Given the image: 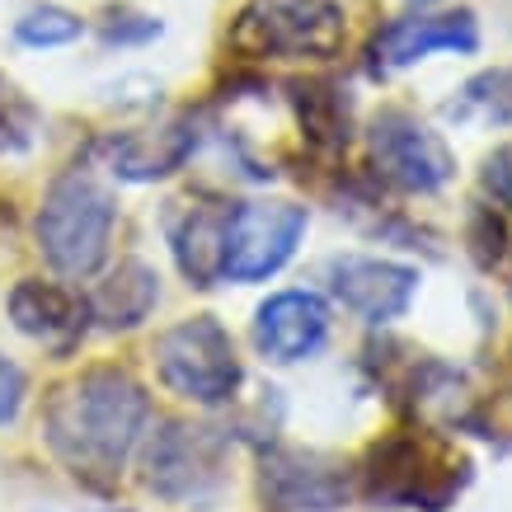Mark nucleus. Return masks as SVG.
I'll list each match as a JSON object with an SVG mask.
<instances>
[{"label":"nucleus","instance_id":"obj_1","mask_svg":"<svg viewBox=\"0 0 512 512\" xmlns=\"http://www.w3.org/2000/svg\"><path fill=\"white\" fill-rule=\"evenodd\" d=\"M146 419H151L146 390L118 367H94L52 390L43 433L52 456L76 480L104 489L123 475L127 456L146 433Z\"/></svg>","mask_w":512,"mask_h":512},{"label":"nucleus","instance_id":"obj_2","mask_svg":"<svg viewBox=\"0 0 512 512\" xmlns=\"http://www.w3.org/2000/svg\"><path fill=\"white\" fill-rule=\"evenodd\" d=\"M470 484V461L437 433H390L362 461V489L376 503L447 512Z\"/></svg>","mask_w":512,"mask_h":512},{"label":"nucleus","instance_id":"obj_3","mask_svg":"<svg viewBox=\"0 0 512 512\" xmlns=\"http://www.w3.org/2000/svg\"><path fill=\"white\" fill-rule=\"evenodd\" d=\"M113 221H118V207H113L109 188L85 170H71L47 188L33 231H38L43 259L62 278H90L109 259Z\"/></svg>","mask_w":512,"mask_h":512},{"label":"nucleus","instance_id":"obj_4","mask_svg":"<svg viewBox=\"0 0 512 512\" xmlns=\"http://www.w3.org/2000/svg\"><path fill=\"white\" fill-rule=\"evenodd\" d=\"M343 33L334 0H249L231 24V47L249 62H329Z\"/></svg>","mask_w":512,"mask_h":512},{"label":"nucleus","instance_id":"obj_5","mask_svg":"<svg viewBox=\"0 0 512 512\" xmlns=\"http://www.w3.org/2000/svg\"><path fill=\"white\" fill-rule=\"evenodd\" d=\"M156 376L160 386L193 404H226L240 390V357L221 320L193 315L165 329L156 339Z\"/></svg>","mask_w":512,"mask_h":512},{"label":"nucleus","instance_id":"obj_6","mask_svg":"<svg viewBox=\"0 0 512 512\" xmlns=\"http://www.w3.org/2000/svg\"><path fill=\"white\" fill-rule=\"evenodd\" d=\"M306 235V207L296 202H245L226 221V278H273Z\"/></svg>","mask_w":512,"mask_h":512},{"label":"nucleus","instance_id":"obj_7","mask_svg":"<svg viewBox=\"0 0 512 512\" xmlns=\"http://www.w3.org/2000/svg\"><path fill=\"white\" fill-rule=\"evenodd\" d=\"M221 451L226 442L217 437V428L165 423V433L151 442V456H146V470H151L146 484L174 503H212L226 484Z\"/></svg>","mask_w":512,"mask_h":512},{"label":"nucleus","instance_id":"obj_8","mask_svg":"<svg viewBox=\"0 0 512 512\" xmlns=\"http://www.w3.org/2000/svg\"><path fill=\"white\" fill-rule=\"evenodd\" d=\"M372 165L404 193H437L456 174V156L428 123L409 113H381L372 123Z\"/></svg>","mask_w":512,"mask_h":512},{"label":"nucleus","instance_id":"obj_9","mask_svg":"<svg viewBox=\"0 0 512 512\" xmlns=\"http://www.w3.org/2000/svg\"><path fill=\"white\" fill-rule=\"evenodd\" d=\"M475 47H480V29L470 15H404L376 29L367 57L376 76H390L433 52H475Z\"/></svg>","mask_w":512,"mask_h":512},{"label":"nucleus","instance_id":"obj_10","mask_svg":"<svg viewBox=\"0 0 512 512\" xmlns=\"http://www.w3.org/2000/svg\"><path fill=\"white\" fill-rule=\"evenodd\" d=\"M329 334V306L315 292H278L254 315V343L268 362H301Z\"/></svg>","mask_w":512,"mask_h":512},{"label":"nucleus","instance_id":"obj_11","mask_svg":"<svg viewBox=\"0 0 512 512\" xmlns=\"http://www.w3.org/2000/svg\"><path fill=\"white\" fill-rule=\"evenodd\" d=\"M419 292V273L386 259H339L334 264V296L367 325H386L409 311Z\"/></svg>","mask_w":512,"mask_h":512},{"label":"nucleus","instance_id":"obj_12","mask_svg":"<svg viewBox=\"0 0 512 512\" xmlns=\"http://www.w3.org/2000/svg\"><path fill=\"white\" fill-rule=\"evenodd\" d=\"M193 132H188V118H174V123L156 127V132H123V137H104L99 141V156L118 179H132V184H151V179H165L188 160L193 151Z\"/></svg>","mask_w":512,"mask_h":512},{"label":"nucleus","instance_id":"obj_13","mask_svg":"<svg viewBox=\"0 0 512 512\" xmlns=\"http://www.w3.org/2000/svg\"><path fill=\"white\" fill-rule=\"evenodd\" d=\"M226 221H231V207L193 202L184 212H174L170 245L193 287H217V278H226Z\"/></svg>","mask_w":512,"mask_h":512},{"label":"nucleus","instance_id":"obj_14","mask_svg":"<svg viewBox=\"0 0 512 512\" xmlns=\"http://www.w3.org/2000/svg\"><path fill=\"white\" fill-rule=\"evenodd\" d=\"M264 489L273 494V503L292 512H329L348 498V480L339 470L320 461V456H301V451H287V456L268 461Z\"/></svg>","mask_w":512,"mask_h":512},{"label":"nucleus","instance_id":"obj_15","mask_svg":"<svg viewBox=\"0 0 512 512\" xmlns=\"http://www.w3.org/2000/svg\"><path fill=\"white\" fill-rule=\"evenodd\" d=\"M90 306H80L76 296L57 287V282H43V278H24L10 292V320H15L19 334L29 339H71L80 325H85Z\"/></svg>","mask_w":512,"mask_h":512},{"label":"nucleus","instance_id":"obj_16","mask_svg":"<svg viewBox=\"0 0 512 512\" xmlns=\"http://www.w3.org/2000/svg\"><path fill=\"white\" fill-rule=\"evenodd\" d=\"M156 301H160V278L141 259H127L94 287L90 315L99 320V329L118 334V329H137L146 315L156 311Z\"/></svg>","mask_w":512,"mask_h":512},{"label":"nucleus","instance_id":"obj_17","mask_svg":"<svg viewBox=\"0 0 512 512\" xmlns=\"http://www.w3.org/2000/svg\"><path fill=\"white\" fill-rule=\"evenodd\" d=\"M296 113H301V137L315 151H343L348 146V99L334 85H296Z\"/></svg>","mask_w":512,"mask_h":512},{"label":"nucleus","instance_id":"obj_18","mask_svg":"<svg viewBox=\"0 0 512 512\" xmlns=\"http://www.w3.org/2000/svg\"><path fill=\"white\" fill-rule=\"evenodd\" d=\"M80 24L71 10H57V5H43V10H29V15L15 24V38L29 47H62V43H76L80 38Z\"/></svg>","mask_w":512,"mask_h":512},{"label":"nucleus","instance_id":"obj_19","mask_svg":"<svg viewBox=\"0 0 512 512\" xmlns=\"http://www.w3.org/2000/svg\"><path fill=\"white\" fill-rule=\"evenodd\" d=\"M466 109L494 118V123H512V66H494L466 85Z\"/></svg>","mask_w":512,"mask_h":512},{"label":"nucleus","instance_id":"obj_20","mask_svg":"<svg viewBox=\"0 0 512 512\" xmlns=\"http://www.w3.org/2000/svg\"><path fill=\"white\" fill-rule=\"evenodd\" d=\"M33 141V113L15 90L0 85V156H15Z\"/></svg>","mask_w":512,"mask_h":512},{"label":"nucleus","instance_id":"obj_21","mask_svg":"<svg viewBox=\"0 0 512 512\" xmlns=\"http://www.w3.org/2000/svg\"><path fill=\"white\" fill-rule=\"evenodd\" d=\"M484 193L494 202H503V207H512V141L508 146H498L494 156L484 160Z\"/></svg>","mask_w":512,"mask_h":512},{"label":"nucleus","instance_id":"obj_22","mask_svg":"<svg viewBox=\"0 0 512 512\" xmlns=\"http://www.w3.org/2000/svg\"><path fill=\"white\" fill-rule=\"evenodd\" d=\"M24 404V372L10 357H0V423H10Z\"/></svg>","mask_w":512,"mask_h":512}]
</instances>
